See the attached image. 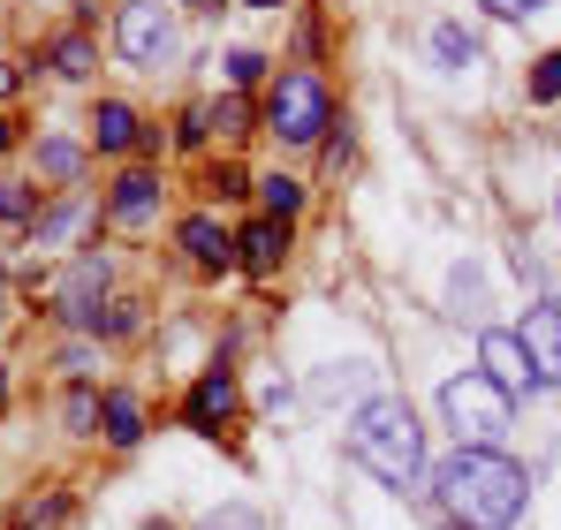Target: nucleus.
I'll list each match as a JSON object with an SVG mask.
<instances>
[{
  "instance_id": "f257e3e1",
  "label": "nucleus",
  "mask_w": 561,
  "mask_h": 530,
  "mask_svg": "<svg viewBox=\"0 0 561 530\" xmlns=\"http://www.w3.org/2000/svg\"><path fill=\"white\" fill-rule=\"evenodd\" d=\"M433 500L448 508L456 530H516L524 508H531V477L501 447H456L433 470Z\"/></svg>"
},
{
  "instance_id": "f03ea898",
  "label": "nucleus",
  "mask_w": 561,
  "mask_h": 530,
  "mask_svg": "<svg viewBox=\"0 0 561 530\" xmlns=\"http://www.w3.org/2000/svg\"><path fill=\"white\" fill-rule=\"evenodd\" d=\"M350 454L387 493H417L425 485V433H417V410L402 394H365L350 410Z\"/></svg>"
},
{
  "instance_id": "7ed1b4c3",
  "label": "nucleus",
  "mask_w": 561,
  "mask_h": 530,
  "mask_svg": "<svg viewBox=\"0 0 561 530\" xmlns=\"http://www.w3.org/2000/svg\"><path fill=\"white\" fill-rule=\"evenodd\" d=\"M440 417H448L456 447H501V433L516 425V402H508L485 371H463V379L440 387Z\"/></svg>"
},
{
  "instance_id": "20e7f679",
  "label": "nucleus",
  "mask_w": 561,
  "mask_h": 530,
  "mask_svg": "<svg viewBox=\"0 0 561 530\" xmlns=\"http://www.w3.org/2000/svg\"><path fill=\"white\" fill-rule=\"evenodd\" d=\"M266 129L280 145H319L334 129V91L319 84L311 69H280L274 91H266Z\"/></svg>"
},
{
  "instance_id": "39448f33",
  "label": "nucleus",
  "mask_w": 561,
  "mask_h": 530,
  "mask_svg": "<svg viewBox=\"0 0 561 530\" xmlns=\"http://www.w3.org/2000/svg\"><path fill=\"white\" fill-rule=\"evenodd\" d=\"M236 410H243V387H236V371L228 364H213V371H197L183 394V425L190 433H205V440H220L228 425H236Z\"/></svg>"
},
{
  "instance_id": "423d86ee",
  "label": "nucleus",
  "mask_w": 561,
  "mask_h": 530,
  "mask_svg": "<svg viewBox=\"0 0 561 530\" xmlns=\"http://www.w3.org/2000/svg\"><path fill=\"white\" fill-rule=\"evenodd\" d=\"M478 371L516 402V394H539V371H531V356H524V342L508 334V326H478Z\"/></svg>"
},
{
  "instance_id": "0eeeda50",
  "label": "nucleus",
  "mask_w": 561,
  "mask_h": 530,
  "mask_svg": "<svg viewBox=\"0 0 561 530\" xmlns=\"http://www.w3.org/2000/svg\"><path fill=\"white\" fill-rule=\"evenodd\" d=\"M99 296H106V258L77 251V265L54 280V319L61 326H99Z\"/></svg>"
},
{
  "instance_id": "6e6552de",
  "label": "nucleus",
  "mask_w": 561,
  "mask_h": 530,
  "mask_svg": "<svg viewBox=\"0 0 561 530\" xmlns=\"http://www.w3.org/2000/svg\"><path fill=\"white\" fill-rule=\"evenodd\" d=\"M114 46H122V61L152 69V61L168 54V8H160V0H122V15H114Z\"/></svg>"
},
{
  "instance_id": "1a4fd4ad",
  "label": "nucleus",
  "mask_w": 561,
  "mask_h": 530,
  "mask_svg": "<svg viewBox=\"0 0 561 530\" xmlns=\"http://www.w3.org/2000/svg\"><path fill=\"white\" fill-rule=\"evenodd\" d=\"M516 342H524L531 371H539V394L561 387V303H531V311H524V326H516Z\"/></svg>"
},
{
  "instance_id": "9d476101",
  "label": "nucleus",
  "mask_w": 561,
  "mask_h": 530,
  "mask_svg": "<svg viewBox=\"0 0 561 530\" xmlns=\"http://www.w3.org/2000/svg\"><path fill=\"white\" fill-rule=\"evenodd\" d=\"M106 220L114 228H152L160 220V175L152 168H129V175L114 182V197H106Z\"/></svg>"
},
{
  "instance_id": "9b49d317",
  "label": "nucleus",
  "mask_w": 561,
  "mask_h": 530,
  "mask_svg": "<svg viewBox=\"0 0 561 530\" xmlns=\"http://www.w3.org/2000/svg\"><path fill=\"white\" fill-rule=\"evenodd\" d=\"M516 273L539 280V303H561V235L524 228V235H516Z\"/></svg>"
},
{
  "instance_id": "f8f14e48",
  "label": "nucleus",
  "mask_w": 561,
  "mask_h": 530,
  "mask_svg": "<svg viewBox=\"0 0 561 530\" xmlns=\"http://www.w3.org/2000/svg\"><path fill=\"white\" fill-rule=\"evenodd\" d=\"M175 243H183L190 258L205 265V273H220V265H236V235L213 220V212H183V228H175Z\"/></svg>"
},
{
  "instance_id": "ddd939ff",
  "label": "nucleus",
  "mask_w": 561,
  "mask_h": 530,
  "mask_svg": "<svg viewBox=\"0 0 561 530\" xmlns=\"http://www.w3.org/2000/svg\"><path fill=\"white\" fill-rule=\"evenodd\" d=\"M236 258H243V273H259V280H266V273H274L280 258H288V228L259 212V220H251V228L236 235Z\"/></svg>"
},
{
  "instance_id": "4468645a",
  "label": "nucleus",
  "mask_w": 561,
  "mask_h": 530,
  "mask_svg": "<svg viewBox=\"0 0 561 530\" xmlns=\"http://www.w3.org/2000/svg\"><path fill=\"white\" fill-rule=\"evenodd\" d=\"M99 433H106V447H137L145 440V402L129 387H106L99 394Z\"/></svg>"
},
{
  "instance_id": "2eb2a0df",
  "label": "nucleus",
  "mask_w": 561,
  "mask_h": 530,
  "mask_svg": "<svg viewBox=\"0 0 561 530\" xmlns=\"http://www.w3.org/2000/svg\"><path fill=\"white\" fill-rule=\"evenodd\" d=\"M137 137H145L137 106H122V99H99V114H92V145H99V152H137Z\"/></svg>"
},
{
  "instance_id": "dca6fc26",
  "label": "nucleus",
  "mask_w": 561,
  "mask_h": 530,
  "mask_svg": "<svg viewBox=\"0 0 561 530\" xmlns=\"http://www.w3.org/2000/svg\"><path fill=\"white\" fill-rule=\"evenodd\" d=\"M365 387H373V364H327L311 379V402H357Z\"/></svg>"
},
{
  "instance_id": "f3484780",
  "label": "nucleus",
  "mask_w": 561,
  "mask_h": 530,
  "mask_svg": "<svg viewBox=\"0 0 561 530\" xmlns=\"http://www.w3.org/2000/svg\"><path fill=\"white\" fill-rule=\"evenodd\" d=\"M46 61H54V77H69V84H77V77H92V69H99V54H92V38H84V31H61Z\"/></svg>"
},
{
  "instance_id": "a211bd4d",
  "label": "nucleus",
  "mask_w": 561,
  "mask_h": 530,
  "mask_svg": "<svg viewBox=\"0 0 561 530\" xmlns=\"http://www.w3.org/2000/svg\"><path fill=\"white\" fill-rule=\"evenodd\" d=\"M259 197H266V220H280V228L304 212V182H296V175H266V182H259Z\"/></svg>"
},
{
  "instance_id": "6ab92c4d",
  "label": "nucleus",
  "mask_w": 561,
  "mask_h": 530,
  "mask_svg": "<svg viewBox=\"0 0 561 530\" xmlns=\"http://www.w3.org/2000/svg\"><path fill=\"white\" fill-rule=\"evenodd\" d=\"M448 303H456V319H485V273H478V265H456Z\"/></svg>"
},
{
  "instance_id": "aec40b11",
  "label": "nucleus",
  "mask_w": 561,
  "mask_h": 530,
  "mask_svg": "<svg viewBox=\"0 0 561 530\" xmlns=\"http://www.w3.org/2000/svg\"><path fill=\"white\" fill-rule=\"evenodd\" d=\"M433 54H440L448 69H478V38H470L463 23H440V31H433Z\"/></svg>"
},
{
  "instance_id": "412c9836",
  "label": "nucleus",
  "mask_w": 561,
  "mask_h": 530,
  "mask_svg": "<svg viewBox=\"0 0 561 530\" xmlns=\"http://www.w3.org/2000/svg\"><path fill=\"white\" fill-rule=\"evenodd\" d=\"M77 220H84V205H61V212H38V228H31V251H54V243H69V235H77Z\"/></svg>"
},
{
  "instance_id": "4be33fe9",
  "label": "nucleus",
  "mask_w": 561,
  "mask_h": 530,
  "mask_svg": "<svg viewBox=\"0 0 561 530\" xmlns=\"http://www.w3.org/2000/svg\"><path fill=\"white\" fill-rule=\"evenodd\" d=\"M0 220L38 228V189H31V182H0Z\"/></svg>"
},
{
  "instance_id": "5701e85b",
  "label": "nucleus",
  "mask_w": 561,
  "mask_h": 530,
  "mask_svg": "<svg viewBox=\"0 0 561 530\" xmlns=\"http://www.w3.org/2000/svg\"><path fill=\"white\" fill-rule=\"evenodd\" d=\"M38 168H46V175H61V182H77V168H84V152H77L69 137H46V145H38Z\"/></svg>"
},
{
  "instance_id": "b1692460",
  "label": "nucleus",
  "mask_w": 561,
  "mask_h": 530,
  "mask_svg": "<svg viewBox=\"0 0 561 530\" xmlns=\"http://www.w3.org/2000/svg\"><path fill=\"white\" fill-rule=\"evenodd\" d=\"M205 122H213L220 137H243V129H251V106H243V99L228 91V99H213V106H205Z\"/></svg>"
},
{
  "instance_id": "393cba45",
  "label": "nucleus",
  "mask_w": 561,
  "mask_h": 530,
  "mask_svg": "<svg viewBox=\"0 0 561 530\" xmlns=\"http://www.w3.org/2000/svg\"><path fill=\"white\" fill-rule=\"evenodd\" d=\"M531 99H539V106H554V99H561V46L531 61Z\"/></svg>"
},
{
  "instance_id": "a878e982",
  "label": "nucleus",
  "mask_w": 561,
  "mask_h": 530,
  "mask_svg": "<svg viewBox=\"0 0 561 530\" xmlns=\"http://www.w3.org/2000/svg\"><path fill=\"white\" fill-rule=\"evenodd\" d=\"M259 77H266V54H259V46H236V54H228V84L251 91Z\"/></svg>"
},
{
  "instance_id": "bb28decb",
  "label": "nucleus",
  "mask_w": 561,
  "mask_h": 530,
  "mask_svg": "<svg viewBox=\"0 0 561 530\" xmlns=\"http://www.w3.org/2000/svg\"><path fill=\"white\" fill-rule=\"evenodd\" d=\"M205 189H213V197H243V189H251V175H243L236 160H220V168L205 175Z\"/></svg>"
},
{
  "instance_id": "cd10ccee",
  "label": "nucleus",
  "mask_w": 561,
  "mask_h": 530,
  "mask_svg": "<svg viewBox=\"0 0 561 530\" xmlns=\"http://www.w3.org/2000/svg\"><path fill=\"white\" fill-rule=\"evenodd\" d=\"M92 425H99V394L77 387V394H69V433H92Z\"/></svg>"
},
{
  "instance_id": "c85d7f7f",
  "label": "nucleus",
  "mask_w": 561,
  "mask_h": 530,
  "mask_svg": "<svg viewBox=\"0 0 561 530\" xmlns=\"http://www.w3.org/2000/svg\"><path fill=\"white\" fill-rule=\"evenodd\" d=\"M92 334H137V303H106V319H99Z\"/></svg>"
},
{
  "instance_id": "c756f323",
  "label": "nucleus",
  "mask_w": 561,
  "mask_h": 530,
  "mask_svg": "<svg viewBox=\"0 0 561 530\" xmlns=\"http://www.w3.org/2000/svg\"><path fill=\"white\" fill-rule=\"evenodd\" d=\"M197 530H259V508H220V516H205Z\"/></svg>"
},
{
  "instance_id": "7c9ffc66",
  "label": "nucleus",
  "mask_w": 561,
  "mask_h": 530,
  "mask_svg": "<svg viewBox=\"0 0 561 530\" xmlns=\"http://www.w3.org/2000/svg\"><path fill=\"white\" fill-rule=\"evenodd\" d=\"M175 137H183V145H205V137H213V122H205V106H183V129H175Z\"/></svg>"
},
{
  "instance_id": "2f4dec72",
  "label": "nucleus",
  "mask_w": 561,
  "mask_h": 530,
  "mask_svg": "<svg viewBox=\"0 0 561 530\" xmlns=\"http://www.w3.org/2000/svg\"><path fill=\"white\" fill-rule=\"evenodd\" d=\"M478 8H493V15H508V23H524V15H539L547 0H478Z\"/></svg>"
},
{
  "instance_id": "473e14b6",
  "label": "nucleus",
  "mask_w": 561,
  "mask_h": 530,
  "mask_svg": "<svg viewBox=\"0 0 561 530\" xmlns=\"http://www.w3.org/2000/svg\"><path fill=\"white\" fill-rule=\"evenodd\" d=\"M23 91V77H15V61H0V99H15Z\"/></svg>"
},
{
  "instance_id": "72a5a7b5",
  "label": "nucleus",
  "mask_w": 561,
  "mask_h": 530,
  "mask_svg": "<svg viewBox=\"0 0 561 530\" xmlns=\"http://www.w3.org/2000/svg\"><path fill=\"white\" fill-rule=\"evenodd\" d=\"M8 152H15V122H0V160H8Z\"/></svg>"
},
{
  "instance_id": "f704fd0d",
  "label": "nucleus",
  "mask_w": 561,
  "mask_h": 530,
  "mask_svg": "<svg viewBox=\"0 0 561 530\" xmlns=\"http://www.w3.org/2000/svg\"><path fill=\"white\" fill-rule=\"evenodd\" d=\"M243 8H288V0H243Z\"/></svg>"
},
{
  "instance_id": "c9c22d12",
  "label": "nucleus",
  "mask_w": 561,
  "mask_h": 530,
  "mask_svg": "<svg viewBox=\"0 0 561 530\" xmlns=\"http://www.w3.org/2000/svg\"><path fill=\"white\" fill-rule=\"evenodd\" d=\"M554 220H561V189H554Z\"/></svg>"
},
{
  "instance_id": "e433bc0d",
  "label": "nucleus",
  "mask_w": 561,
  "mask_h": 530,
  "mask_svg": "<svg viewBox=\"0 0 561 530\" xmlns=\"http://www.w3.org/2000/svg\"><path fill=\"white\" fill-rule=\"evenodd\" d=\"M0 402H8V379H0Z\"/></svg>"
},
{
  "instance_id": "4c0bfd02",
  "label": "nucleus",
  "mask_w": 561,
  "mask_h": 530,
  "mask_svg": "<svg viewBox=\"0 0 561 530\" xmlns=\"http://www.w3.org/2000/svg\"><path fill=\"white\" fill-rule=\"evenodd\" d=\"M0 288H8V273H0Z\"/></svg>"
},
{
  "instance_id": "58836bf2",
  "label": "nucleus",
  "mask_w": 561,
  "mask_h": 530,
  "mask_svg": "<svg viewBox=\"0 0 561 530\" xmlns=\"http://www.w3.org/2000/svg\"><path fill=\"white\" fill-rule=\"evenodd\" d=\"M23 530H31V523H23Z\"/></svg>"
}]
</instances>
